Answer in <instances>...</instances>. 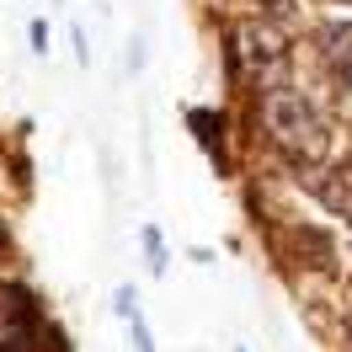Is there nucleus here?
Instances as JSON below:
<instances>
[{
  "label": "nucleus",
  "mask_w": 352,
  "mask_h": 352,
  "mask_svg": "<svg viewBox=\"0 0 352 352\" xmlns=\"http://www.w3.org/2000/svg\"><path fill=\"white\" fill-rule=\"evenodd\" d=\"M262 123L294 160H315V155H326V144H331V118L315 107L299 86H288V80L262 86Z\"/></svg>",
  "instance_id": "1"
},
{
  "label": "nucleus",
  "mask_w": 352,
  "mask_h": 352,
  "mask_svg": "<svg viewBox=\"0 0 352 352\" xmlns=\"http://www.w3.org/2000/svg\"><path fill=\"white\" fill-rule=\"evenodd\" d=\"M320 54L331 59L336 80L352 86V22H326L320 27Z\"/></svg>",
  "instance_id": "2"
},
{
  "label": "nucleus",
  "mask_w": 352,
  "mask_h": 352,
  "mask_svg": "<svg viewBox=\"0 0 352 352\" xmlns=\"http://www.w3.org/2000/svg\"><path fill=\"white\" fill-rule=\"evenodd\" d=\"M294 251H299V256H305V262L315 267V272H331V267H336L331 235H320V230H299V235H294Z\"/></svg>",
  "instance_id": "3"
},
{
  "label": "nucleus",
  "mask_w": 352,
  "mask_h": 352,
  "mask_svg": "<svg viewBox=\"0 0 352 352\" xmlns=\"http://www.w3.org/2000/svg\"><path fill=\"white\" fill-rule=\"evenodd\" d=\"M118 309L129 315V336H133V352H155V347H150V331H144V315L133 309V294H129V288L118 294Z\"/></svg>",
  "instance_id": "4"
},
{
  "label": "nucleus",
  "mask_w": 352,
  "mask_h": 352,
  "mask_svg": "<svg viewBox=\"0 0 352 352\" xmlns=\"http://www.w3.org/2000/svg\"><path fill=\"white\" fill-rule=\"evenodd\" d=\"M139 241H144V267L160 278V272H166V235H160L155 224H144V235H139Z\"/></svg>",
  "instance_id": "5"
},
{
  "label": "nucleus",
  "mask_w": 352,
  "mask_h": 352,
  "mask_svg": "<svg viewBox=\"0 0 352 352\" xmlns=\"http://www.w3.org/2000/svg\"><path fill=\"white\" fill-rule=\"evenodd\" d=\"M187 123H192V133H203L208 155H224V144H219V118H214V112H187Z\"/></svg>",
  "instance_id": "6"
},
{
  "label": "nucleus",
  "mask_w": 352,
  "mask_h": 352,
  "mask_svg": "<svg viewBox=\"0 0 352 352\" xmlns=\"http://www.w3.org/2000/svg\"><path fill=\"white\" fill-rule=\"evenodd\" d=\"M262 11H267V22L283 27V32L299 22V0H262Z\"/></svg>",
  "instance_id": "7"
},
{
  "label": "nucleus",
  "mask_w": 352,
  "mask_h": 352,
  "mask_svg": "<svg viewBox=\"0 0 352 352\" xmlns=\"http://www.w3.org/2000/svg\"><path fill=\"white\" fill-rule=\"evenodd\" d=\"M241 352H245V347H241Z\"/></svg>",
  "instance_id": "8"
}]
</instances>
